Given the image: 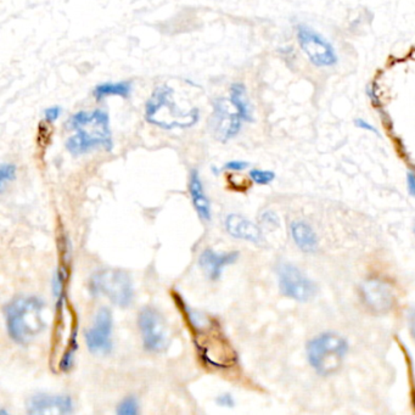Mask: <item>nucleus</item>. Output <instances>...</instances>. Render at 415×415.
Returning a JSON list of instances; mask_svg holds the SVG:
<instances>
[{
	"label": "nucleus",
	"instance_id": "obj_1",
	"mask_svg": "<svg viewBox=\"0 0 415 415\" xmlns=\"http://www.w3.org/2000/svg\"><path fill=\"white\" fill-rule=\"evenodd\" d=\"M68 125L75 132L66 142V147L72 155H83L99 147L112 150L110 116L104 110L80 111L70 118Z\"/></svg>",
	"mask_w": 415,
	"mask_h": 415
},
{
	"label": "nucleus",
	"instance_id": "obj_2",
	"mask_svg": "<svg viewBox=\"0 0 415 415\" xmlns=\"http://www.w3.org/2000/svg\"><path fill=\"white\" fill-rule=\"evenodd\" d=\"M145 120L161 130H188L200 120V111L197 107L182 109L174 100V90L159 85L145 104Z\"/></svg>",
	"mask_w": 415,
	"mask_h": 415
},
{
	"label": "nucleus",
	"instance_id": "obj_3",
	"mask_svg": "<svg viewBox=\"0 0 415 415\" xmlns=\"http://www.w3.org/2000/svg\"><path fill=\"white\" fill-rule=\"evenodd\" d=\"M44 302L38 298H19L5 307L9 335L20 345L30 344L46 329Z\"/></svg>",
	"mask_w": 415,
	"mask_h": 415
},
{
	"label": "nucleus",
	"instance_id": "obj_4",
	"mask_svg": "<svg viewBox=\"0 0 415 415\" xmlns=\"http://www.w3.org/2000/svg\"><path fill=\"white\" fill-rule=\"evenodd\" d=\"M307 359L315 373L330 377L341 368L348 352L347 340L337 332L315 336L307 344Z\"/></svg>",
	"mask_w": 415,
	"mask_h": 415
},
{
	"label": "nucleus",
	"instance_id": "obj_5",
	"mask_svg": "<svg viewBox=\"0 0 415 415\" xmlns=\"http://www.w3.org/2000/svg\"><path fill=\"white\" fill-rule=\"evenodd\" d=\"M94 296H105L118 307H128L133 302L135 289L130 274L121 269H103L89 281Z\"/></svg>",
	"mask_w": 415,
	"mask_h": 415
},
{
	"label": "nucleus",
	"instance_id": "obj_6",
	"mask_svg": "<svg viewBox=\"0 0 415 415\" xmlns=\"http://www.w3.org/2000/svg\"><path fill=\"white\" fill-rule=\"evenodd\" d=\"M196 335L195 344L204 361L217 368H228L234 364L236 354L226 341V336L212 322L206 324L205 327L195 323Z\"/></svg>",
	"mask_w": 415,
	"mask_h": 415
},
{
	"label": "nucleus",
	"instance_id": "obj_7",
	"mask_svg": "<svg viewBox=\"0 0 415 415\" xmlns=\"http://www.w3.org/2000/svg\"><path fill=\"white\" fill-rule=\"evenodd\" d=\"M296 38L303 54L315 68H332L339 61L332 43L310 26L305 23L298 25Z\"/></svg>",
	"mask_w": 415,
	"mask_h": 415
},
{
	"label": "nucleus",
	"instance_id": "obj_8",
	"mask_svg": "<svg viewBox=\"0 0 415 415\" xmlns=\"http://www.w3.org/2000/svg\"><path fill=\"white\" fill-rule=\"evenodd\" d=\"M278 284L281 294L295 301L307 302L315 298L317 285L315 281L291 263H280L278 266Z\"/></svg>",
	"mask_w": 415,
	"mask_h": 415
},
{
	"label": "nucleus",
	"instance_id": "obj_9",
	"mask_svg": "<svg viewBox=\"0 0 415 415\" xmlns=\"http://www.w3.org/2000/svg\"><path fill=\"white\" fill-rule=\"evenodd\" d=\"M138 324L145 350L159 353L167 348L169 342L167 324L159 310L145 307L139 313Z\"/></svg>",
	"mask_w": 415,
	"mask_h": 415
},
{
	"label": "nucleus",
	"instance_id": "obj_10",
	"mask_svg": "<svg viewBox=\"0 0 415 415\" xmlns=\"http://www.w3.org/2000/svg\"><path fill=\"white\" fill-rule=\"evenodd\" d=\"M243 120L238 112L229 111V101L224 98H217L214 101V111L211 115V133L221 143H226L239 135Z\"/></svg>",
	"mask_w": 415,
	"mask_h": 415
},
{
	"label": "nucleus",
	"instance_id": "obj_11",
	"mask_svg": "<svg viewBox=\"0 0 415 415\" xmlns=\"http://www.w3.org/2000/svg\"><path fill=\"white\" fill-rule=\"evenodd\" d=\"M361 298L364 306L375 315H384L392 310L394 305V288L382 279H368L359 286Z\"/></svg>",
	"mask_w": 415,
	"mask_h": 415
},
{
	"label": "nucleus",
	"instance_id": "obj_12",
	"mask_svg": "<svg viewBox=\"0 0 415 415\" xmlns=\"http://www.w3.org/2000/svg\"><path fill=\"white\" fill-rule=\"evenodd\" d=\"M112 315L103 307L94 319L92 327L85 332V342L89 351L95 354H107L112 350Z\"/></svg>",
	"mask_w": 415,
	"mask_h": 415
},
{
	"label": "nucleus",
	"instance_id": "obj_13",
	"mask_svg": "<svg viewBox=\"0 0 415 415\" xmlns=\"http://www.w3.org/2000/svg\"><path fill=\"white\" fill-rule=\"evenodd\" d=\"M72 399L65 394H36L27 402V411L31 415L70 414Z\"/></svg>",
	"mask_w": 415,
	"mask_h": 415
},
{
	"label": "nucleus",
	"instance_id": "obj_14",
	"mask_svg": "<svg viewBox=\"0 0 415 415\" xmlns=\"http://www.w3.org/2000/svg\"><path fill=\"white\" fill-rule=\"evenodd\" d=\"M226 229L228 234L235 239L245 240L255 245H262L264 243L260 226L240 214H229L226 217Z\"/></svg>",
	"mask_w": 415,
	"mask_h": 415
},
{
	"label": "nucleus",
	"instance_id": "obj_15",
	"mask_svg": "<svg viewBox=\"0 0 415 415\" xmlns=\"http://www.w3.org/2000/svg\"><path fill=\"white\" fill-rule=\"evenodd\" d=\"M238 258H239V252L217 253L212 251L211 248H207L202 252L201 256L199 258V263L211 280H219L222 275L223 268L235 263Z\"/></svg>",
	"mask_w": 415,
	"mask_h": 415
},
{
	"label": "nucleus",
	"instance_id": "obj_16",
	"mask_svg": "<svg viewBox=\"0 0 415 415\" xmlns=\"http://www.w3.org/2000/svg\"><path fill=\"white\" fill-rule=\"evenodd\" d=\"M189 193L193 201L194 209L196 210L200 219L206 222H210L211 206L209 199L206 196L204 185H202L201 178L196 169H193L189 177Z\"/></svg>",
	"mask_w": 415,
	"mask_h": 415
},
{
	"label": "nucleus",
	"instance_id": "obj_17",
	"mask_svg": "<svg viewBox=\"0 0 415 415\" xmlns=\"http://www.w3.org/2000/svg\"><path fill=\"white\" fill-rule=\"evenodd\" d=\"M290 233L295 245L301 251L312 253L318 248V236L308 223L303 221H294L290 224Z\"/></svg>",
	"mask_w": 415,
	"mask_h": 415
},
{
	"label": "nucleus",
	"instance_id": "obj_18",
	"mask_svg": "<svg viewBox=\"0 0 415 415\" xmlns=\"http://www.w3.org/2000/svg\"><path fill=\"white\" fill-rule=\"evenodd\" d=\"M231 105L234 106L236 112L239 113L243 122L253 121V115H252V105L250 99L248 97L246 87L241 82H235L231 84Z\"/></svg>",
	"mask_w": 415,
	"mask_h": 415
},
{
	"label": "nucleus",
	"instance_id": "obj_19",
	"mask_svg": "<svg viewBox=\"0 0 415 415\" xmlns=\"http://www.w3.org/2000/svg\"><path fill=\"white\" fill-rule=\"evenodd\" d=\"M133 90V84L130 80H121V82H106L97 85L93 89V97L95 100L100 101L105 98L121 97L123 99H128Z\"/></svg>",
	"mask_w": 415,
	"mask_h": 415
},
{
	"label": "nucleus",
	"instance_id": "obj_20",
	"mask_svg": "<svg viewBox=\"0 0 415 415\" xmlns=\"http://www.w3.org/2000/svg\"><path fill=\"white\" fill-rule=\"evenodd\" d=\"M250 177L256 184L267 185L275 179V173L272 172V171H264V169L255 168V169L250 171Z\"/></svg>",
	"mask_w": 415,
	"mask_h": 415
},
{
	"label": "nucleus",
	"instance_id": "obj_21",
	"mask_svg": "<svg viewBox=\"0 0 415 415\" xmlns=\"http://www.w3.org/2000/svg\"><path fill=\"white\" fill-rule=\"evenodd\" d=\"M16 177V167L11 164H3L0 167V188L4 190L9 182L14 181Z\"/></svg>",
	"mask_w": 415,
	"mask_h": 415
},
{
	"label": "nucleus",
	"instance_id": "obj_22",
	"mask_svg": "<svg viewBox=\"0 0 415 415\" xmlns=\"http://www.w3.org/2000/svg\"><path fill=\"white\" fill-rule=\"evenodd\" d=\"M138 413V401L135 397H128L123 402L120 403L117 408V414L135 415Z\"/></svg>",
	"mask_w": 415,
	"mask_h": 415
},
{
	"label": "nucleus",
	"instance_id": "obj_23",
	"mask_svg": "<svg viewBox=\"0 0 415 415\" xmlns=\"http://www.w3.org/2000/svg\"><path fill=\"white\" fill-rule=\"evenodd\" d=\"M365 93H367V95H368L370 101H372V104H373L375 107H377V109H382V100H380V97H379V92H377V84H368V87L365 89Z\"/></svg>",
	"mask_w": 415,
	"mask_h": 415
},
{
	"label": "nucleus",
	"instance_id": "obj_24",
	"mask_svg": "<svg viewBox=\"0 0 415 415\" xmlns=\"http://www.w3.org/2000/svg\"><path fill=\"white\" fill-rule=\"evenodd\" d=\"M61 113H63V109L60 106H51L44 111V118H46V122L53 123L61 116Z\"/></svg>",
	"mask_w": 415,
	"mask_h": 415
},
{
	"label": "nucleus",
	"instance_id": "obj_25",
	"mask_svg": "<svg viewBox=\"0 0 415 415\" xmlns=\"http://www.w3.org/2000/svg\"><path fill=\"white\" fill-rule=\"evenodd\" d=\"M248 166H250V164L246 162V161H238V159H235V161H229V162H226L224 168L228 169V171H231V172H240V171L246 169Z\"/></svg>",
	"mask_w": 415,
	"mask_h": 415
},
{
	"label": "nucleus",
	"instance_id": "obj_26",
	"mask_svg": "<svg viewBox=\"0 0 415 415\" xmlns=\"http://www.w3.org/2000/svg\"><path fill=\"white\" fill-rule=\"evenodd\" d=\"M262 222H263L266 226H279V217H278L277 214L273 212V211H266V212L262 214Z\"/></svg>",
	"mask_w": 415,
	"mask_h": 415
},
{
	"label": "nucleus",
	"instance_id": "obj_27",
	"mask_svg": "<svg viewBox=\"0 0 415 415\" xmlns=\"http://www.w3.org/2000/svg\"><path fill=\"white\" fill-rule=\"evenodd\" d=\"M354 126L357 128H359V130H368V132H372L374 135L380 137V132L377 130V128H375L373 125H370L369 122L365 121L363 118H357V120H354Z\"/></svg>",
	"mask_w": 415,
	"mask_h": 415
},
{
	"label": "nucleus",
	"instance_id": "obj_28",
	"mask_svg": "<svg viewBox=\"0 0 415 415\" xmlns=\"http://www.w3.org/2000/svg\"><path fill=\"white\" fill-rule=\"evenodd\" d=\"M217 403H219L221 407H234V399L231 397V394H222V396H219V399H217Z\"/></svg>",
	"mask_w": 415,
	"mask_h": 415
},
{
	"label": "nucleus",
	"instance_id": "obj_29",
	"mask_svg": "<svg viewBox=\"0 0 415 415\" xmlns=\"http://www.w3.org/2000/svg\"><path fill=\"white\" fill-rule=\"evenodd\" d=\"M407 188L411 197L415 199V173H407Z\"/></svg>",
	"mask_w": 415,
	"mask_h": 415
},
{
	"label": "nucleus",
	"instance_id": "obj_30",
	"mask_svg": "<svg viewBox=\"0 0 415 415\" xmlns=\"http://www.w3.org/2000/svg\"><path fill=\"white\" fill-rule=\"evenodd\" d=\"M414 233H415V229H414Z\"/></svg>",
	"mask_w": 415,
	"mask_h": 415
}]
</instances>
